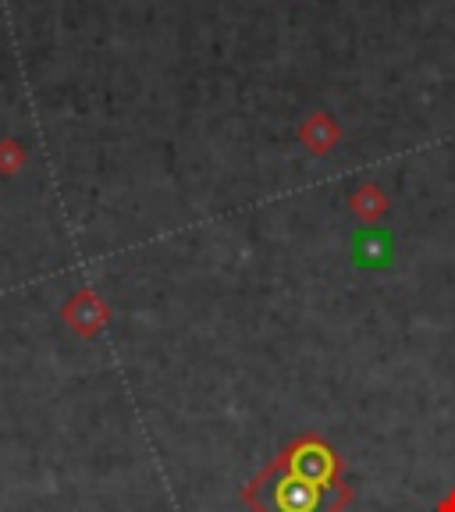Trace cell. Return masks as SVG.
Segmentation results:
<instances>
[{
	"label": "cell",
	"instance_id": "6da1fadb",
	"mask_svg": "<svg viewBox=\"0 0 455 512\" xmlns=\"http://www.w3.org/2000/svg\"><path fill=\"white\" fill-rule=\"evenodd\" d=\"M253 512H342L352 488L342 484V463L320 434H299L292 445L242 488Z\"/></svg>",
	"mask_w": 455,
	"mask_h": 512
}]
</instances>
